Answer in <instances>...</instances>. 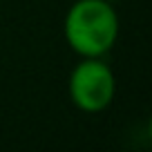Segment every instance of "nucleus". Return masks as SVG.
Returning a JSON list of instances; mask_svg holds the SVG:
<instances>
[{"mask_svg":"<svg viewBox=\"0 0 152 152\" xmlns=\"http://www.w3.org/2000/svg\"><path fill=\"white\" fill-rule=\"evenodd\" d=\"M65 38L83 58H101L114 47L119 16L110 0H76L65 16Z\"/></svg>","mask_w":152,"mask_h":152,"instance_id":"nucleus-1","label":"nucleus"},{"mask_svg":"<svg viewBox=\"0 0 152 152\" xmlns=\"http://www.w3.org/2000/svg\"><path fill=\"white\" fill-rule=\"evenodd\" d=\"M116 81L101 58H83L69 76L72 103L83 112H101L114 99Z\"/></svg>","mask_w":152,"mask_h":152,"instance_id":"nucleus-2","label":"nucleus"}]
</instances>
